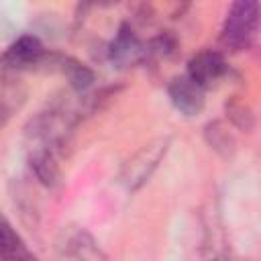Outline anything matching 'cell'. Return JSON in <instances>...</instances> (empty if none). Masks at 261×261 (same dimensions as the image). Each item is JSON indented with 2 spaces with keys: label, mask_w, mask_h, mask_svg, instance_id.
Returning <instances> with one entry per match:
<instances>
[{
  "label": "cell",
  "mask_w": 261,
  "mask_h": 261,
  "mask_svg": "<svg viewBox=\"0 0 261 261\" xmlns=\"http://www.w3.org/2000/svg\"><path fill=\"white\" fill-rule=\"evenodd\" d=\"M224 110H226V116H228L230 124L237 126L239 130L251 133L255 128V112H253V108L243 98L232 96L230 100H226Z\"/></svg>",
  "instance_id": "11"
},
{
  "label": "cell",
  "mask_w": 261,
  "mask_h": 261,
  "mask_svg": "<svg viewBox=\"0 0 261 261\" xmlns=\"http://www.w3.org/2000/svg\"><path fill=\"white\" fill-rule=\"evenodd\" d=\"M167 96L184 116H198L206 106V90L188 75H177L167 84Z\"/></svg>",
  "instance_id": "6"
},
{
  "label": "cell",
  "mask_w": 261,
  "mask_h": 261,
  "mask_svg": "<svg viewBox=\"0 0 261 261\" xmlns=\"http://www.w3.org/2000/svg\"><path fill=\"white\" fill-rule=\"evenodd\" d=\"M259 24V0H232L220 31V45L239 53L253 45Z\"/></svg>",
  "instance_id": "1"
},
{
  "label": "cell",
  "mask_w": 261,
  "mask_h": 261,
  "mask_svg": "<svg viewBox=\"0 0 261 261\" xmlns=\"http://www.w3.org/2000/svg\"><path fill=\"white\" fill-rule=\"evenodd\" d=\"M228 73V63L224 55L216 49H202L194 53L188 61V77L194 80L200 88L208 90L216 86Z\"/></svg>",
  "instance_id": "5"
},
{
  "label": "cell",
  "mask_w": 261,
  "mask_h": 261,
  "mask_svg": "<svg viewBox=\"0 0 261 261\" xmlns=\"http://www.w3.org/2000/svg\"><path fill=\"white\" fill-rule=\"evenodd\" d=\"M204 141L220 157H232L237 151V139L230 126L222 120H212L204 126Z\"/></svg>",
  "instance_id": "10"
},
{
  "label": "cell",
  "mask_w": 261,
  "mask_h": 261,
  "mask_svg": "<svg viewBox=\"0 0 261 261\" xmlns=\"http://www.w3.org/2000/svg\"><path fill=\"white\" fill-rule=\"evenodd\" d=\"M108 57L120 69L139 65L147 59V43L139 39L128 22H122L108 45Z\"/></svg>",
  "instance_id": "4"
},
{
  "label": "cell",
  "mask_w": 261,
  "mask_h": 261,
  "mask_svg": "<svg viewBox=\"0 0 261 261\" xmlns=\"http://www.w3.org/2000/svg\"><path fill=\"white\" fill-rule=\"evenodd\" d=\"M177 51V39L171 31H165L147 43V59L149 57H171Z\"/></svg>",
  "instance_id": "12"
},
{
  "label": "cell",
  "mask_w": 261,
  "mask_h": 261,
  "mask_svg": "<svg viewBox=\"0 0 261 261\" xmlns=\"http://www.w3.org/2000/svg\"><path fill=\"white\" fill-rule=\"evenodd\" d=\"M47 49L35 35H22L6 49L4 63L14 69H33V67H41Z\"/></svg>",
  "instance_id": "7"
},
{
  "label": "cell",
  "mask_w": 261,
  "mask_h": 261,
  "mask_svg": "<svg viewBox=\"0 0 261 261\" xmlns=\"http://www.w3.org/2000/svg\"><path fill=\"white\" fill-rule=\"evenodd\" d=\"M169 4H171V14H173V18H177V16H181V14L190 8L192 0H169Z\"/></svg>",
  "instance_id": "13"
},
{
  "label": "cell",
  "mask_w": 261,
  "mask_h": 261,
  "mask_svg": "<svg viewBox=\"0 0 261 261\" xmlns=\"http://www.w3.org/2000/svg\"><path fill=\"white\" fill-rule=\"evenodd\" d=\"M55 253L63 259H106V253L100 249L92 232L77 224H67L57 232Z\"/></svg>",
  "instance_id": "3"
},
{
  "label": "cell",
  "mask_w": 261,
  "mask_h": 261,
  "mask_svg": "<svg viewBox=\"0 0 261 261\" xmlns=\"http://www.w3.org/2000/svg\"><path fill=\"white\" fill-rule=\"evenodd\" d=\"M114 2H118V0H110V4H114Z\"/></svg>",
  "instance_id": "14"
},
{
  "label": "cell",
  "mask_w": 261,
  "mask_h": 261,
  "mask_svg": "<svg viewBox=\"0 0 261 261\" xmlns=\"http://www.w3.org/2000/svg\"><path fill=\"white\" fill-rule=\"evenodd\" d=\"M169 145H171V137H157V139L149 141L147 145H143L137 153H133L124 161L120 175H118L120 184L128 192L143 188L151 179V175L155 173V169L159 167L163 157L167 155Z\"/></svg>",
  "instance_id": "2"
},
{
  "label": "cell",
  "mask_w": 261,
  "mask_h": 261,
  "mask_svg": "<svg viewBox=\"0 0 261 261\" xmlns=\"http://www.w3.org/2000/svg\"><path fill=\"white\" fill-rule=\"evenodd\" d=\"M33 257L35 255L29 251L27 243L16 232V228L12 226V222L4 214H0V259L27 261V259H33Z\"/></svg>",
  "instance_id": "9"
},
{
  "label": "cell",
  "mask_w": 261,
  "mask_h": 261,
  "mask_svg": "<svg viewBox=\"0 0 261 261\" xmlns=\"http://www.w3.org/2000/svg\"><path fill=\"white\" fill-rule=\"evenodd\" d=\"M57 157L59 155L47 147H31V151H29L31 171L47 188H55L61 179V169H59Z\"/></svg>",
  "instance_id": "8"
}]
</instances>
